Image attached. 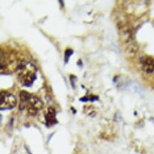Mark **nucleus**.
<instances>
[{
    "label": "nucleus",
    "instance_id": "obj_1",
    "mask_svg": "<svg viewBox=\"0 0 154 154\" xmlns=\"http://www.w3.org/2000/svg\"><path fill=\"white\" fill-rule=\"evenodd\" d=\"M20 82L24 87H30L36 79L37 68L29 62H22L15 68Z\"/></svg>",
    "mask_w": 154,
    "mask_h": 154
},
{
    "label": "nucleus",
    "instance_id": "obj_2",
    "mask_svg": "<svg viewBox=\"0 0 154 154\" xmlns=\"http://www.w3.org/2000/svg\"><path fill=\"white\" fill-rule=\"evenodd\" d=\"M19 108L21 111L26 108L29 114L35 116L43 108V102L38 97L32 94L30 99L26 102L20 103Z\"/></svg>",
    "mask_w": 154,
    "mask_h": 154
},
{
    "label": "nucleus",
    "instance_id": "obj_3",
    "mask_svg": "<svg viewBox=\"0 0 154 154\" xmlns=\"http://www.w3.org/2000/svg\"><path fill=\"white\" fill-rule=\"evenodd\" d=\"M0 99V109L2 111L12 109L17 105V100L15 96L6 91H1Z\"/></svg>",
    "mask_w": 154,
    "mask_h": 154
},
{
    "label": "nucleus",
    "instance_id": "obj_4",
    "mask_svg": "<svg viewBox=\"0 0 154 154\" xmlns=\"http://www.w3.org/2000/svg\"><path fill=\"white\" fill-rule=\"evenodd\" d=\"M140 62L143 71L147 74H151L154 72V57L145 55L140 59Z\"/></svg>",
    "mask_w": 154,
    "mask_h": 154
},
{
    "label": "nucleus",
    "instance_id": "obj_5",
    "mask_svg": "<svg viewBox=\"0 0 154 154\" xmlns=\"http://www.w3.org/2000/svg\"><path fill=\"white\" fill-rule=\"evenodd\" d=\"M45 120L47 127L52 126L57 123L56 117V111L53 108H48L47 113L45 116Z\"/></svg>",
    "mask_w": 154,
    "mask_h": 154
},
{
    "label": "nucleus",
    "instance_id": "obj_6",
    "mask_svg": "<svg viewBox=\"0 0 154 154\" xmlns=\"http://www.w3.org/2000/svg\"><path fill=\"white\" fill-rule=\"evenodd\" d=\"M73 53V51L71 49H67L66 51H65V62H68L69 59V57L71 56V54H72Z\"/></svg>",
    "mask_w": 154,
    "mask_h": 154
}]
</instances>
